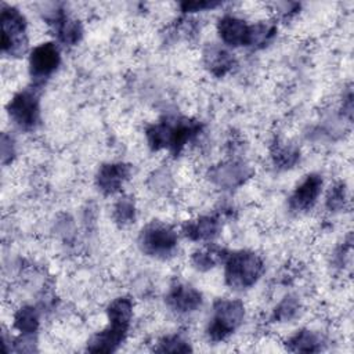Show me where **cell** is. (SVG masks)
<instances>
[{
  "label": "cell",
  "mask_w": 354,
  "mask_h": 354,
  "mask_svg": "<svg viewBox=\"0 0 354 354\" xmlns=\"http://www.w3.org/2000/svg\"><path fill=\"white\" fill-rule=\"evenodd\" d=\"M203 303L202 295L194 286L177 282L174 283L167 295L166 304L177 314H191L201 308Z\"/></svg>",
  "instance_id": "8fae6325"
},
{
  "label": "cell",
  "mask_w": 354,
  "mask_h": 354,
  "mask_svg": "<svg viewBox=\"0 0 354 354\" xmlns=\"http://www.w3.org/2000/svg\"><path fill=\"white\" fill-rule=\"evenodd\" d=\"M344 202H346V189H344V185L340 183V184H336L330 188L328 196H326V207L329 210H340L343 209L344 206Z\"/></svg>",
  "instance_id": "cb8c5ba5"
},
{
  "label": "cell",
  "mask_w": 354,
  "mask_h": 354,
  "mask_svg": "<svg viewBox=\"0 0 354 354\" xmlns=\"http://www.w3.org/2000/svg\"><path fill=\"white\" fill-rule=\"evenodd\" d=\"M178 235L176 230L162 221H151L142 227L138 235V246L142 253L166 259L171 256L177 248Z\"/></svg>",
  "instance_id": "5b68a950"
},
{
  "label": "cell",
  "mask_w": 354,
  "mask_h": 354,
  "mask_svg": "<svg viewBox=\"0 0 354 354\" xmlns=\"http://www.w3.org/2000/svg\"><path fill=\"white\" fill-rule=\"evenodd\" d=\"M218 3H212V1H185L181 4L183 7V11H199V10H203V8H212V7H216Z\"/></svg>",
  "instance_id": "484cf974"
},
{
  "label": "cell",
  "mask_w": 354,
  "mask_h": 354,
  "mask_svg": "<svg viewBox=\"0 0 354 354\" xmlns=\"http://www.w3.org/2000/svg\"><path fill=\"white\" fill-rule=\"evenodd\" d=\"M210 180L223 188H234L242 184L249 176L250 170L246 165L238 162H228L213 167L209 173Z\"/></svg>",
  "instance_id": "4fadbf2b"
},
{
  "label": "cell",
  "mask_w": 354,
  "mask_h": 354,
  "mask_svg": "<svg viewBox=\"0 0 354 354\" xmlns=\"http://www.w3.org/2000/svg\"><path fill=\"white\" fill-rule=\"evenodd\" d=\"M155 351H159V353H187V351H192V347L180 335H169V336L162 337L158 342V346L155 347Z\"/></svg>",
  "instance_id": "7402d4cb"
},
{
  "label": "cell",
  "mask_w": 354,
  "mask_h": 354,
  "mask_svg": "<svg viewBox=\"0 0 354 354\" xmlns=\"http://www.w3.org/2000/svg\"><path fill=\"white\" fill-rule=\"evenodd\" d=\"M7 112L12 123L25 131L36 129L40 122V97L37 87L18 91L7 104Z\"/></svg>",
  "instance_id": "52a82bcc"
},
{
  "label": "cell",
  "mask_w": 354,
  "mask_h": 354,
  "mask_svg": "<svg viewBox=\"0 0 354 354\" xmlns=\"http://www.w3.org/2000/svg\"><path fill=\"white\" fill-rule=\"evenodd\" d=\"M322 343L324 340L321 335L308 329H301L288 339L286 348L293 353H317L321 351Z\"/></svg>",
  "instance_id": "2e32d148"
},
{
  "label": "cell",
  "mask_w": 354,
  "mask_h": 354,
  "mask_svg": "<svg viewBox=\"0 0 354 354\" xmlns=\"http://www.w3.org/2000/svg\"><path fill=\"white\" fill-rule=\"evenodd\" d=\"M202 124L189 119L163 120L151 124L147 129V140L153 151L167 149L173 155H178L188 142L196 138Z\"/></svg>",
  "instance_id": "7a4b0ae2"
},
{
  "label": "cell",
  "mask_w": 354,
  "mask_h": 354,
  "mask_svg": "<svg viewBox=\"0 0 354 354\" xmlns=\"http://www.w3.org/2000/svg\"><path fill=\"white\" fill-rule=\"evenodd\" d=\"M50 24L54 26L57 39L64 46H75L83 36V29L79 21L71 19L64 11L53 12Z\"/></svg>",
  "instance_id": "5bb4252c"
},
{
  "label": "cell",
  "mask_w": 354,
  "mask_h": 354,
  "mask_svg": "<svg viewBox=\"0 0 354 354\" xmlns=\"http://www.w3.org/2000/svg\"><path fill=\"white\" fill-rule=\"evenodd\" d=\"M224 281L234 290L252 288L263 275L261 257L249 250H236L224 256Z\"/></svg>",
  "instance_id": "3957f363"
},
{
  "label": "cell",
  "mask_w": 354,
  "mask_h": 354,
  "mask_svg": "<svg viewBox=\"0 0 354 354\" xmlns=\"http://www.w3.org/2000/svg\"><path fill=\"white\" fill-rule=\"evenodd\" d=\"M252 25L235 15H224L217 24V32L221 41L231 47H250Z\"/></svg>",
  "instance_id": "9c48e42d"
},
{
  "label": "cell",
  "mask_w": 354,
  "mask_h": 354,
  "mask_svg": "<svg viewBox=\"0 0 354 354\" xmlns=\"http://www.w3.org/2000/svg\"><path fill=\"white\" fill-rule=\"evenodd\" d=\"M220 220L214 216H202L187 221L183 227L184 235L191 241H212L218 235Z\"/></svg>",
  "instance_id": "9a60e30c"
},
{
  "label": "cell",
  "mask_w": 354,
  "mask_h": 354,
  "mask_svg": "<svg viewBox=\"0 0 354 354\" xmlns=\"http://www.w3.org/2000/svg\"><path fill=\"white\" fill-rule=\"evenodd\" d=\"M15 155V147H14V141L10 136H7L6 133L1 136V162L3 165H7L12 160Z\"/></svg>",
  "instance_id": "d4e9b609"
},
{
  "label": "cell",
  "mask_w": 354,
  "mask_h": 354,
  "mask_svg": "<svg viewBox=\"0 0 354 354\" xmlns=\"http://www.w3.org/2000/svg\"><path fill=\"white\" fill-rule=\"evenodd\" d=\"M322 177L319 174H308L306 178L293 189L289 196V207L293 212H307L315 203L322 191Z\"/></svg>",
  "instance_id": "30bf717a"
},
{
  "label": "cell",
  "mask_w": 354,
  "mask_h": 354,
  "mask_svg": "<svg viewBox=\"0 0 354 354\" xmlns=\"http://www.w3.org/2000/svg\"><path fill=\"white\" fill-rule=\"evenodd\" d=\"M225 254H221L220 250L212 249V248H205L201 250H196L192 254V264L195 268L201 270V271H206L210 270L216 266V263L221 259H224Z\"/></svg>",
  "instance_id": "44dd1931"
},
{
  "label": "cell",
  "mask_w": 354,
  "mask_h": 354,
  "mask_svg": "<svg viewBox=\"0 0 354 354\" xmlns=\"http://www.w3.org/2000/svg\"><path fill=\"white\" fill-rule=\"evenodd\" d=\"M245 307L238 299H218L213 304L206 333L212 342H223L243 322Z\"/></svg>",
  "instance_id": "277c9868"
},
{
  "label": "cell",
  "mask_w": 354,
  "mask_h": 354,
  "mask_svg": "<svg viewBox=\"0 0 354 354\" xmlns=\"http://www.w3.org/2000/svg\"><path fill=\"white\" fill-rule=\"evenodd\" d=\"M113 218L120 225L131 224L136 220V206L134 201L130 196L119 198L113 207Z\"/></svg>",
  "instance_id": "ffe728a7"
},
{
  "label": "cell",
  "mask_w": 354,
  "mask_h": 354,
  "mask_svg": "<svg viewBox=\"0 0 354 354\" xmlns=\"http://www.w3.org/2000/svg\"><path fill=\"white\" fill-rule=\"evenodd\" d=\"M205 58L207 68L216 76L225 75L234 66V58L231 57V54L218 47H212L205 54Z\"/></svg>",
  "instance_id": "ac0fdd59"
},
{
  "label": "cell",
  "mask_w": 354,
  "mask_h": 354,
  "mask_svg": "<svg viewBox=\"0 0 354 354\" xmlns=\"http://www.w3.org/2000/svg\"><path fill=\"white\" fill-rule=\"evenodd\" d=\"M299 149L292 145V144H286V142H278L272 151V159L274 163L278 167H292L297 160H299Z\"/></svg>",
  "instance_id": "d6986e66"
},
{
  "label": "cell",
  "mask_w": 354,
  "mask_h": 354,
  "mask_svg": "<svg viewBox=\"0 0 354 354\" xmlns=\"http://www.w3.org/2000/svg\"><path fill=\"white\" fill-rule=\"evenodd\" d=\"M299 310V304L295 297L288 296L285 297L274 310V319H278L281 322L292 319Z\"/></svg>",
  "instance_id": "603a6c76"
},
{
  "label": "cell",
  "mask_w": 354,
  "mask_h": 354,
  "mask_svg": "<svg viewBox=\"0 0 354 354\" xmlns=\"http://www.w3.org/2000/svg\"><path fill=\"white\" fill-rule=\"evenodd\" d=\"M131 173V166L115 162L102 165L95 176V184L98 189L105 195H113L120 191L124 181L129 178Z\"/></svg>",
  "instance_id": "7c38bea8"
},
{
  "label": "cell",
  "mask_w": 354,
  "mask_h": 354,
  "mask_svg": "<svg viewBox=\"0 0 354 354\" xmlns=\"http://www.w3.org/2000/svg\"><path fill=\"white\" fill-rule=\"evenodd\" d=\"M106 314L108 326L87 342V351L90 353H113L124 342L133 318L131 299L124 296L113 299L106 308Z\"/></svg>",
  "instance_id": "6da1fadb"
},
{
  "label": "cell",
  "mask_w": 354,
  "mask_h": 354,
  "mask_svg": "<svg viewBox=\"0 0 354 354\" xmlns=\"http://www.w3.org/2000/svg\"><path fill=\"white\" fill-rule=\"evenodd\" d=\"M61 64L59 50L53 41L36 46L29 55V73L35 86L43 84Z\"/></svg>",
  "instance_id": "ba28073f"
},
{
  "label": "cell",
  "mask_w": 354,
  "mask_h": 354,
  "mask_svg": "<svg viewBox=\"0 0 354 354\" xmlns=\"http://www.w3.org/2000/svg\"><path fill=\"white\" fill-rule=\"evenodd\" d=\"M39 324V313L33 306H24L14 314V328L22 336H33Z\"/></svg>",
  "instance_id": "e0dca14e"
},
{
  "label": "cell",
  "mask_w": 354,
  "mask_h": 354,
  "mask_svg": "<svg viewBox=\"0 0 354 354\" xmlns=\"http://www.w3.org/2000/svg\"><path fill=\"white\" fill-rule=\"evenodd\" d=\"M25 17L11 6L1 7V51L11 57H21L28 50Z\"/></svg>",
  "instance_id": "8992f818"
}]
</instances>
